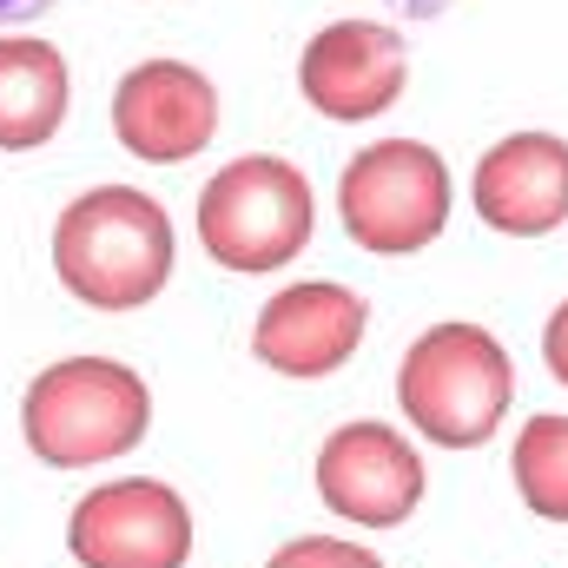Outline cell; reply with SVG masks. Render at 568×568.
I'll return each mask as SVG.
<instances>
[{"mask_svg": "<svg viewBox=\"0 0 568 568\" xmlns=\"http://www.w3.org/2000/svg\"><path fill=\"white\" fill-rule=\"evenodd\" d=\"M516 404V364L496 331L449 317L429 324L397 364V410L436 449H483Z\"/></svg>", "mask_w": 568, "mask_h": 568, "instance_id": "obj_3", "label": "cell"}, {"mask_svg": "<svg viewBox=\"0 0 568 568\" xmlns=\"http://www.w3.org/2000/svg\"><path fill=\"white\" fill-rule=\"evenodd\" d=\"M449 205H456V185H449V165L443 152L424 140H377L364 145L344 179H337V219H344V239L371 258H410L429 252L449 225Z\"/></svg>", "mask_w": 568, "mask_h": 568, "instance_id": "obj_5", "label": "cell"}, {"mask_svg": "<svg viewBox=\"0 0 568 568\" xmlns=\"http://www.w3.org/2000/svg\"><path fill=\"white\" fill-rule=\"evenodd\" d=\"M542 364H549L556 384H568V297L549 311V324H542Z\"/></svg>", "mask_w": 568, "mask_h": 568, "instance_id": "obj_15", "label": "cell"}, {"mask_svg": "<svg viewBox=\"0 0 568 568\" xmlns=\"http://www.w3.org/2000/svg\"><path fill=\"white\" fill-rule=\"evenodd\" d=\"M364 331H371L364 291H351V284H337V278H297L258 304V317H252V357L272 377L324 384V377H337L357 357Z\"/></svg>", "mask_w": 568, "mask_h": 568, "instance_id": "obj_8", "label": "cell"}, {"mask_svg": "<svg viewBox=\"0 0 568 568\" xmlns=\"http://www.w3.org/2000/svg\"><path fill=\"white\" fill-rule=\"evenodd\" d=\"M192 549H199L192 503L159 476L87 483L67 509L73 568H192Z\"/></svg>", "mask_w": 568, "mask_h": 568, "instance_id": "obj_6", "label": "cell"}, {"mask_svg": "<svg viewBox=\"0 0 568 568\" xmlns=\"http://www.w3.org/2000/svg\"><path fill=\"white\" fill-rule=\"evenodd\" d=\"M265 568H390V562L357 536H291L265 556Z\"/></svg>", "mask_w": 568, "mask_h": 568, "instance_id": "obj_14", "label": "cell"}, {"mask_svg": "<svg viewBox=\"0 0 568 568\" xmlns=\"http://www.w3.org/2000/svg\"><path fill=\"white\" fill-rule=\"evenodd\" d=\"M53 0H0V27H20V20H33V13H47Z\"/></svg>", "mask_w": 568, "mask_h": 568, "instance_id": "obj_16", "label": "cell"}, {"mask_svg": "<svg viewBox=\"0 0 568 568\" xmlns=\"http://www.w3.org/2000/svg\"><path fill=\"white\" fill-rule=\"evenodd\" d=\"M509 476H516V496L529 516L542 523H568V417L542 410L516 429L509 443Z\"/></svg>", "mask_w": 568, "mask_h": 568, "instance_id": "obj_13", "label": "cell"}, {"mask_svg": "<svg viewBox=\"0 0 568 568\" xmlns=\"http://www.w3.org/2000/svg\"><path fill=\"white\" fill-rule=\"evenodd\" d=\"M152 436V384L126 357H53L27 390H20V443L33 463L87 476L126 463Z\"/></svg>", "mask_w": 568, "mask_h": 568, "instance_id": "obj_2", "label": "cell"}, {"mask_svg": "<svg viewBox=\"0 0 568 568\" xmlns=\"http://www.w3.org/2000/svg\"><path fill=\"white\" fill-rule=\"evenodd\" d=\"M199 252L219 272L239 278H265L297 265V252L317 232V192L304 179V165H291L278 152H239L232 165H219L199 192L192 212Z\"/></svg>", "mask_w": 568, "mask_h": 568, "instance_id": "obj_4", "label": "cell"}, {"mask_svg": "<svg viewBox=\"0 0 568 568\" xmlns=\"http://www.w3.org/2000/svg\"><path fill=\"white\" fill-rule=\"evenodd\" d=\"M73 73L53 40L7 33L0 40V152H40L67 126Z\"/></svg>", "mask_w": 568, "mask_h": 568, "instance_id": "obj_12", "label": "cell"}, {"mask_svg": "<svg viewBox=\"0 0 568 568\" xmlns=\"http://www.w3.org/2000/svg\"><path fill=\"white\" fill-rule=\"evenodd\" d=\"M469 205L503 239H549L568 225V140L562 133H509L469 172Z\"/></svg>", "mask_w": 568, "mask_h": 568, "instance_id": "obj_11", "label": "cell"}, {"mask_svg": "<svg viewBox=\"0 0 568 568\" xmlns=\"http://www.w3.org/2000/svg\"><path fill=\"white\" fill-rule=\"evenodd\" d=\"M311 483H317V503L351 523V529H404L429 496V469L424 449L404 436L397 424H377V417H357V424H337L317 443V463H311Z\"/></svg>", "mask_w": 568, "mask_h": 568, "instance_id": "obj_7", "label": "cell"}, {"mask_svg": "<svg viewBox=\"0 0 568 568\" xmlns=\"http://www.w3.org/2000/svg\"><path fill=\"white\" fill-rule=\"evenodd\" d=\"M404 87H410V53L404 33H390L384 20H331L297 60V93L311 100V113L344 126L390 113Z\"/></svg>", "mask_w": 568, "mask_h": 568, "instance_id": "obj_10", "label": "cell"}, {"mask_svg": "<svg viewBox=\"0 0 568 568\" xmlns=\"http://www.w3.org/2000/svg\"><path fill=\"white\" fill-rule=\"evenodd\" d=\"M113 140L140 165H192L219 140V87L192 60H140L113 87Z\"/></svg>", "mask_w": 568, "mask_h": 568, "instance_id": "obj_9", "label": "cell"}, {"mask_svg": "<svg viewBox=\"0 0 568 568\" xmlns=\"http://www.w3.org/2000/svg\"><path fill=\"white\" fill-rule=\"evenodd\" d=\"M179 265V232L140 185H87L53 219V278L73 304L126 317L145 311Z\"/></svg>", "mask_w": 568, "mask_h": 568, "instance_id": "obj_1", "label": "cell"}]
</instances>
